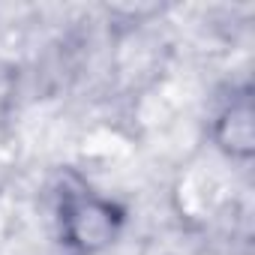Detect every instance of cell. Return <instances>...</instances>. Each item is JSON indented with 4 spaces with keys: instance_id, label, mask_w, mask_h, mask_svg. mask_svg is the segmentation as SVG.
<instances>
[{
    "instance_id": "obj_2",
    "label": "cell",
    "mask_w": 255,
    "mask_h": 255,
    "mask_svg": "<svg viewBox=\"0 0 255 255\" xmlns=\"http://www.w3.org/2000/svg\"><path fill=\"white\" fill-rule=\"evenodd\" d=\"M216 144L237 156V159H249L255 150V114H252V102L249 96H240L237 102H231V108H225L216 120Z\"/></svg>"
},
{
    "instance_id": "obj_1",
    "label": "cell",
    "mask_w": 255,
    "mask_h": 255,
    "mask_svg": "<svg viewBox=\"0 0 255 255\" xmlns=\"http://www.w3.org/2000/svg\"><path fill=\"white\" fill-rule=\"evenodd\" d=\"M123 225V207L93 192H63L60 234L78 252H96L114 243Z\"/></svg>"
}]
</instances>
